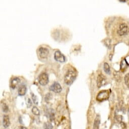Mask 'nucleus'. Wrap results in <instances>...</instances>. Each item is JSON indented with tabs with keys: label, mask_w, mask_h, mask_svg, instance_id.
<instances>
[{
	"label": "nucleus",
	"mask_w": 129,
	"mask_h": 129,
	"mask_svg": "<svg viewBox=\"0 0 129 129\" xmlns=\"http://www.w3.org/2000/svg\"><path fill=\"white\" fill-rule=\"evenodd\" d=\"M76 76V72L72 70H68L64 77V82L65 84L67 85H70L75 80Z\"/></svg>",
	"instance_id": "1"
},
{
	"label": "nucleus",
	"mask_w": 129,
	"mask_h": 129,
	"mask_svg": "<svg viewBox=\"0 0 129 129\" xmlns=\"http://www.w3.org/2000/svg\"><path fill=\"white\" fill-rule=\"evenodd\" d=\"M129 32V28L128 26L125 23L121 24L117 30V34L120 36H125L127 35Z\"/></svg>",
	"instance_id": "2"
},
{
	"label": "nucleus",
	"mask_w": 129,
	"mask_h": 129,
	"mask_svg": "<svg viewBox=\"0 0 129 129\" xmlns=\"http://www.w3.org/2000/svg\"><path fill=\"white\" fill-rule=\"evenodd\" d=\"M109 93L108 90H103L99 93L97 96V100L99 101H103L108 99Z\"/></svg>",
	"instance_id": "3"
},
{
	"label": "nucleus",
	"mask_w": 129,
	"mask_h": 129,
	"mask_svg": "<svg viewBox=\"0 0 129 129\" xmlns=\"http://www.w3.org/2000/svg\"><path fill=\"white\" fill-rule=\"evenodd\" d=\"M39 82L42 86L46 85L49 82L48 75L46 73H42L39 76Z\"/></svg>",
	"instance_id": "4"
},
{
	"label": "nucleus",
	"mask_w": 129,
	"mask_h": 129,
	"mask_svg": "<svg viewBox=\"0 0 129 129\" xmlns=\"http://www.w3.org/2000/svg\"><path fill=\"white\" fill-rule=\"evenodd\" d=\"M106 82V77L102 74H100L98 76L97 83L98 88H100L103 85H104Z\"/></svg>",
	"instance_id": "5"
},
{
	"label": "nucleus",
	"mask_w": 129,
	"mask_h": 129,
	"mask_svg": "<svg viewBox=\"0 0 129 129\" xmlns=\"http://www.w3.org/2000/svg\"><path fill=\"white\" fill-rule=\"evenodd\" d=\"M55 59L60 62H64L65 61L66 58L65 56L60 52L59 51H56L54 53Z\"/></svg>",
	"instance_id": "6"
},
{
	"label": "nucleus",
	"mask_w": 129,
	"mask_h": 129,
	"mask_svg": "<svg viewBox=\"0 0 129 129\" xmlns=\"http://www.w3.org/2000/svg\"><path fill=\"white\" fill-rule=\"evenodd\" d=\"M39 53L41 58H45L48 57L49 53V51L46 48L41 47L39 49Z\"/></svg>",
	"instance_id": "7"
},
{
	"label": "nucleus",
	"mask_w": 129,
	"mask_h": 129,
	"mask_svg": "<svg viewBox=\"0 0 129 129\" xmlns=\"http://www.w3.org/2000/svg\"><path fill=\"white\" fill-rule=\"evenodd\" d=\"M50 90L55 93H60L62 90V88L59 83L55 82L52 85L50 86Z\"/></svg>",
	"instance_id": "8"
},
{
	"label": "nucleus",
	"mask_w": 129,
	"mask_h": 129,
	"mask_svg": "<svg viewBox=\"0 0 129 129\" xmlns=\"http://www.w3.org/2000/svg\"><path fill=\"white\" fill-rule=\"evenodd\" d=\"M26 92H27V87H26L25 85H21L18 89V94L20 96H23L25 94Z\"/></svg>",
	"instance_id": "9"
},
{
	"label": "nucleus",
	"mask_w": 129,
	"mask_h": 129,
	"mask_svg": "<svg viewBox=\"0 0 129 129\" xmlns=\"http://www.w3.org/2000/svg\"><path fill=\"white\" fill-rule=\"evenodd\" d=\"M3 126L7 128L8 127L10 124V121L9 120V116L8 115H4L3 117Z\"/></svg>",
	"instance_id": "10"
},
{
	"label": "nucleus",
	"mask_w": 129,
	"mask_h": 129,
	"mask_svg": "<svg viewBox=\"0 0 129 129\" xmlns=\"http://www.w3.org/2000/svg\"><path fill=\"white\" fill-rule=\"evenodd\" d=\"M20 79L18 78V77H15V78L13 79L11 82V87L13 89H15L17 86V85L20 83Z\"/></svg>",
	"instance_id": "11"
},
{
	"label": "nucleus",
	"mask_w": 129,
	"mask_h": 129,
	"mask_svg": "<svg viewBox=\"0 0 129 129\" xmlns=\"http://www.w3.org/2000/svg\"><path fill=\"white\" fill-rule=\"evenodd\" d=\"M100 123V118L99 115H97L95 119L93 129H99Z\"/></svg>",
	"instance_id": "12"
},
{
	"label": "nucleus",
	"mask_w": 129,
	"mask_h": 129,
	"mask_svg": "<svg viewBox=\"0 0 129 129\" xmlns=\"http://www.w3.org/2000/svg\"><path fill=\"white\" fill-rule=\"evenodd\" d=\"M104 70L107 74H110V67H109L108 64L107 63H104Z\"/></svg>",
	"instance_id": "13"
},
{
	"label": "nucleus",
	"mask_w": 129,
	"mask_h": 129,
	"mask_svg": "<svg viewBox=\"0 0 129 129\" xmlns=\"http://www.w3.org/2000/svg\"><path fill=\"white\" fill-rule=\"evenodd\" d=\"M32 112L35 115H40V110L36 106H34L33 108V109H32Z\"/></svg>",
	"instance_id": "14"
},
{
	"label": "nucleus",
	"mask_w": 129,
	"mask_h": 129,
	"mask_svg": "<svg viewBox=\"0 0 129 129\" xmlns=\"http://www.w3.org/2000/svg\"><path fill=\"white\" fill-rule=\"evenodd\" d=\"M125 84L128 88H129V73L126 74L124 76Z\"/></svg>",
	"instance_id": "15"
},
{
	"label": "nucleus",
	"mask_w": 129,
	"mask_h": 129,
	"mask_svg": "<svg viewBox=\"0 0 129 129\" xmlns=\"http://www.w3.org/2000/svg\"><path fill=\"white\" fill-rule=\"evenodd\" d=\"M32 99H33L34 103L35 104L38 105V97H37V96H36L33 93H32Z\"/></svg>",
	"instance_id": "16"
},
{
	"label": "nucleus",
	"mask_w": 129,
	"mask_h": 129,
	"mask_svg": "<svg viewBox=\"0 0 129 129\" xmlns=\"http://www.w3.org/2000/svg\"><path fill=\"white\" fill-rule=\"evenodd\" d=\"M125 61V59H123L122 61H121V63L120 64V67H121V69H124L126 67V66H127V62H126L125 63H124Z\"/></svg>",
	"instance_id": "17"
},
{
	"label": "nucleus",
	"mask_w": 129,
	"mask_h": 129,
	"mask_svg": "<svg viewBox=\"0 0 129 129\" xmlns=\"http://www.w3.org/2000/svg\"><path fill=\"white\" fill-rule=\"evenodd\" d=\"M52 125L50 122H47L44 125L45 129H52Z\"/></svg>",
	"instance_id": "18"
},
{
	"label": "nucleus",
	"mask_w": 129,
	"mask_h": 129,
	"mask_svg": "<svg viewBox=\"0 0 129 129\" xmlns=\"http://www.w3.org/2000/svg\"><path fill=\"white\" fill-rule=\"evenodd\" d=\"M2 109H3V111L5 112H7L8 111V107L5 104H2Z\"/></svg>",
	"instance_id": "19"
},
{
	"label": "nucleus",
	"mask_w": 129,
	"mask_h": 129,
	"mask_svg": "<svg viewBox=\"0 0 129 129\" xmlns=\"http://www.w3.org/2000/svg\"><path fill=\"white\" fill-rule=\"evenodd\" d=\"M52 95L50 93H48L46 95V97H45V100L46 101H48L49 100H50L51 99V98H52Z\"/></svg>",
	"instance_id": "20"
},
{
	"label": "nucleus",
	"mask_w": 129,
	"mask_h": 129,
	"mask_svg": "<svg viewBox=\"0 0 129 129\" xmlns=\"http://www.w3.org/2000/svg\"><path fill=\"white\" fill-rule=\"evenodd\" d=\"M32 105V101H31V100L30 99V98H29L28 99V101H27V106H28V107H30Z\"/></svg>",
	"instance_id": "21"
},
{
	"label": "nucleus",
	"mask_w": 129,
	"mask_h": 129,
	"mask_svg": "<svg viewBox=\"0 0 129 129\" xmlns=\"http://www.w3.org/2000/svg\"><path fill=\"white\" fill-rule=\"evenodd\" d=\"M16 129H28L27 127H25L24 126H20L19 127H18Z\"/></svg>",
	"instance_id": "22"
},
{
	"label": "nucleus",
	"mask_w": 129,
	"mask_h": 129,
	"mask_svg": "<svg viewBox=\"0 0 129 129\" xmlns=\"http://www.w3.org/2000/svg\"><path fill=\"white\" fill-rule=\"evenodd\" d=\"M120 2H125V1H120Z\"/></svg>",
	"instance_id": "23"
},
{
	"label": "nucleus",
	"mask_w": 129,
	"mask_h": 129,
	"mask_svg": "<svg viewBox=\"0 0 129 129\" xmlns=\"http://www.w3.org/2000/svg\"></svg>",
	"instance_id": "24"
}]
</instances>
